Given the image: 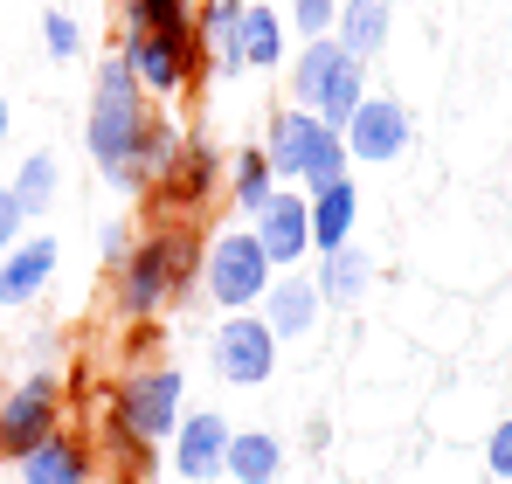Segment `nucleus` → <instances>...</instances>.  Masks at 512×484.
<instances>
[{
  "mask_svg": "<svg viewBox=\"0 0 512 484\" xmlns=\"http://www.w3.org/2000/svg\"><path fill=\"white\" fill-rule=\"evenodd\" d=\"M146 125H153V104H146V83L132 77V63L111 49L97 63V83H90V118H84V146L104 187L111 194H146V166H139V146H146Z\"/></svg>",
  "mask_w": 512,
  "mask_h": 484,
  "instance_id": "obj_1",
  "label": "nucleus"
},
{
  "mask_svg": "<svg viewBox=\"0 0 512 484\" xmlns=\"http://www.w3.org/2000/svg\"><path fill=\"white\" fill-rule=\"evenodd\" d=\"M187 284H201V249H194V236L187 229H153L146 242H132V256L118 263V284H111L118 319L153 325Z\"/></svg>",
  "mask_w": 512,
  "mask_h": 484,
  "instance_id": "obj_2",
  "label": "nucleus"
},
{
  "mask_svg": "<svg viewBox=\"0 0 512 484\" xmlns=\"http://www.w3.org/2000/svg\"><path fill=\"white\" fill-rule=\"evenodd\" d=\"M263 153H270V173L277 180H291V187H326V180H340L353 153H346V132L340 125H326L319 111H305V104H284L277 118H270V139H263Z\"/></svg>",
  "mask_w": 512,
  "mask_h": 484,
  "instance_id": "obj_3",
  "label": "nucleus"
},
{
  "mask_svg": "<svg viewBox=\"0 0 512 484\" xmlns=\"http://www.w3.org/2000/svg\"><path fill=\"white\" fill-rule=\"evenodd\" d=\"M360 97H367V56L340 49V35H312L291 63V104L319 111L326 125H346Z\"/></svg>",
  "mask_w": 512,
  "mask_h": 484,
  "instance_id": "obj_4",
  "label": "nucleus"
},
{
  "mask_svg": "<svg viewBox=\"0 0 512 484\" xmlns=\"http://www.w3.org/2000/svg\"><path fill=\"white\" fill-rule=\"evenodd\" d=\"M270 277H277V263L263 256L250 222L243 229H222V236L201 249V291H208L215 312H256L263 291H270Z\"/></svg>",
  "mask_w": 512,
  "mask_h": 484,
  "instance_id": "obj_5",
  "label": "nucleus"
},
{
  "mask_svg": "<svg viewBox=\"0 0 512 484\" xmlns=\"http://www.w3.org/2000/svg\"><path fill=\"white\" fill-rule=\"evenodd\" d=\"M111 429L132 450H153L180 429V367H132L111 395Z\"/></svg>",
  "mask_w": 512,
  "mask_h": 484,
  "instance_id": "obj_6",
  "label": "nucleus"
},
{
  "mask_svg": "<svg viewBox=\"0 0 512 484\" xmlns=\"http://www.w3.org/2000/svg\"><path fill=\"white\" fill-rule=\"evenodd\" d=\"M118 56L132 63V77L146 83V97H180L187 83L201 77V35H194V21H180V28H125V42H118Z\"/></svg>",
  "mask_w": 512,
  "mask_h": 484,
  "instance_id": "obj_7",
  "label": "nucleus"
},
{
  "mask_svg": "<svg viewBox=\"0 0 512 484\" xmlns=\"http://www.w3.org/2000/svg\"><path fill=\"white\" fill-rule=\"evenodd\" d=\"M208 360L229 388H263L277 374V332L263 325V312H222V325L208 332Z\"/></svg>",
  "mask_w": 512,
  "mask_h": 484,
  "instance_id": "obj_8",
  "label": "nucleus"
},
{
  "mask_svg": "<svg viewBox=\"0 0 512 484\" xmlns=\"http://www.w3.org/2000/svg\"><path fill=\"white\" fill-rule=\"evenodd\" d=\"M49 429H63V381L56 374H21L14 388H0V457L35 450Z\"/></svg>",
  "mask_w": 512,
  "mask_h": 484,
  "instance_id": "obj_9",
  "label": "nucleus"
},
{
  "mask_svg": "<svg viewBox=\"0 0 512 484\" xmlns=\"http://www.w3.org/2000/svg\"><path fill=\"white\" fill-rule=\"evenodd\" d=\"M340 132H346V153L367 160V166H388V160H402V153L416 146L409 104H402V97H381V90H367V97L353 104V118H346Z\"/></svg>",
  "mask_w": 512,
  "mask_h": 484,
  "instance_id": "obj_10",
  "label": "nucleus"
},
{
  "mask_svg": "<svg viewBox=\"0 0 512 484\" xmlns=\"http://www.w3.org/2000/svg\"><path fill=\"white\" fill-rule=\"evenodd\" d=\"M256 242L277 270H298L312 256V208H305V187H270V201L250 215Z\"/></svg>",
  "mask_w": 512,
  "mask_h": 484,
  "instance_id": "obj_11",
  "label": "nucleus"
},
{
  "mask_svg": "<svg viewBox=\"0 0 512 484\" xmlns=\"http://www.w3.org/2000/svg\"><path fill=\"white\" fill-rule=\"evenodd\" d=\"M256 312H263V325L277 332V346H298V339H312V332H319L326 298H319V284H312L305 270H277Z\"/></svg>",
  "mask_w": 512,
  "mask_h": 484,
  "instance_id": "obj_12",
  "label": "nucleus"
},
{
  "mask_svg": "<svg viewBox=\"0 0 512 484\" xmlns=\"http://www.w3.org/2000/svg\"><path fill=\"white\" fill-rule=\"evenodd\" d=\"M56 263H63V242L56 236H21L14 249H0V305H7V312L35 305V298L49 291Z\"/></svg>",
  "mask_w": 512,
  "mask_h": 484,
  "instance_id": "obj_13",
  "label": "nucleus"
},
{
  "mask_svg": "<svg viewBox=\"0 0 512 484\" xmlns=\"http://www.w3.org/2000/svg\"><path fill=\"white\" fill-rule=\"evenodd\" d=\"M167 443H173V478L215 484V478H222V450H229V415L201 408V415H187V422L173 429Z\"/></svg>",
  "mask_w": 512,
  "mask_h": 484,
  "instance_id": "obj_14",
  "label": "nucleus"
},
{
  "mask_svg": "<svg viewBox=\"0 0 512 484\" xmlns=\"http://www.w3.org/2000/svg\"><path fill=\"white\" fill-rule=\"evenodd\" d=\"M21 484H90V443L70 436V429H49L35 450L14 457Z\"/></svg>",
  "mask_w": 512,
  "mask_h": 484,
  "instance_id": "obj_15",
  "label": "nucleus"
},
{
  "mask_svg": "<svg viewBox=\"0 0 512 484\" xmlns=\"http://www.w3.org/2000/svg\"><path fill=\"white\" fill-rule=\"evenodd\" d=\"M312 284H319V298H326L333 312H353V305L367 298V284H374V256H367L360 242H340V249L319 256Z\"/></svg>",
  "mask_w": 512,
  "mask_h": 484,
  "instance_id": "obj_16",
  "label": "nucleus"
},
{
  "mask_svg": "<svg viewBox=\"0 0 512 484\" xmlns=\"http://www.w3.org/2000/svg\"><path fill=\"white\" fill-rule=\"evenodd\" d=\"M215 180H222V153H215L208 139H180L173 166L160 173V194H167L173 208H194V201L215 194Z\"/></svg>",
  "mask_w": 512,
  "mask_h": 484,
  "instance_id": "obj_17",
  "label": "nucleus"
},
{
  "mask_svg": "<svg viewBox=\"0 0 512 484\" xmlns=\"http://www.w3.org/2000/svg\"><path fill=\"white\" fill-rule=\"evenodd\" d=\"M222 478H236V484H277V478H284V436H270V429H229Z\"/></svg>",
  "mask_w": 512,
  "mask_h": 484,
  "instance_id": "obj_18",
  "label": "nucleus"
},
{
  "mask_svg": "<svg viewBox=\"0 0 512 484\" xmlns=\"http://www.w3.org/2000/svg\"><path fill=\"white\" fill-rule=\"evenodd\" d=\"M305 208H312V256H326V249H340L353 242V215H360V194H353V180H326V187H312L305 194Z\"/></svg>",
  "mask_w": 512,
  "mask_h": 484,
  "instance_id": "obj_19",
  "label": "nucleus"
},
{
  "mask_svg": "<svg viewBox=\"0 0 512 484\" xmlns=\"http://www.w3.org/2000/svg\"><path fill=\"white\" fill-rule=\"evenodd\" d=\"M388 28H395V0H340V21H333L340 49L381 56V49H388Z\"/></svg>",
  "mask_w": 512,
  "mask_h": 484,
  "instance_id": "obj_20",
  "label": "nucleus"
},
{
  "mask_svg": "<svg viewBox=\"0 0 512 484\" xmlns=\"http://www.w3.org/2000/svg\"><path fill=\"white\" fill-rule=\"evenodd\" d=\"M236 49H243V70H277V63H284V14L263 7V0H243Z\"/></svg>",
  "mask_w": 512,
  "mask_h": 484,
  "instance_id": "obj_21",
  "label": "nucleus"
},
{
  "mask_svg": "<svg viewBox=\"0 0 512 484\" xmlns=\"http://www.w3.org/2000/svg\"><path fill=\"white\" fill-rule=\"evenodd\" d=\"M236 21H243V0H201V14H194V35H201V49H208L222 70H243Z\"/></svg>",
  "mask_w": 512,
  "mask_h": 484,
  "instance_id": "obj_22",
  "label": "nucleus"
},
{
  "mask_svg": "<svg viewBox=\"0 0 512 484\" xmlns=\"http://www.w3.org/2000/svg\"><path fill=\"white\" fill-rule=\"evenodd\" d=\"M270 187H277L270 153H263V146H243V153L229 160V194H236V208H243V215H256V208L270 201Z\"/></svg>",
  "mask_w": 512,
  "mask_h": 484,
  "instance_id": "obj_23",
  "label": "nucleus"
},
{
  "mask_svg": "<svg viewBox=\"0 0 512 484\" xmlns=\"http://www.w3.org/2000/svg\"><path fill=\"white\" fill-rule=\"evenodd\" d=\"M7 187L21 194V208H28V215H49V208H56V187H63V166H56V153H28L21 173H14Z\"/></svg>",
  "mask_w": 512,
  "mask_h": 484,
  "instance_id": "obj_24",
  "label": "nucleus"
},
{
  "mask_svg": "<svg viewBox=\"0 0 512 484\" xmlns=\"http://www.w3.org/2000/svg\"><path fill=\"white\" fill-rule=\"evenodd\" d=\"M173 153H180V132H173L167 118H153V125H146V146H139V166H146V187H160V173L173 166Z\"/></svg>",
  "mask_w": 512,
  "mask_h": 484,
  "instance_id": "obj_25",
  "label": "nucleus"
},
{
  "mask_svg": "<svg viewBox=\"0 0 512 484\" xmlns=\"http://www.w3.org/2000/svg\"><path fill=\"white\" fill-rule=\"evenodd\" d=\"M42 49H49L56 63H77V49H84V28H77V14L49 7V14H42Z\"/></svg>",
  "mask_w": 512,
  "mask_h": 484,
  "instance_id": "obj_26",
  "label": "nucleus"
},
{
  "mask_svg": "<svg viewBox=\"0 0 512 484\" xmlns=\"http://www.w3.org/2000/svg\"><path fill=\"white\" fill-rule=\"evenodd\" d=\"M284 21L312 42V35H333V21H340V0H284Z\"/></svg>",
  "mask_w": 512,
  "mask_h": 484,
  "instance_id": "obj_27",
  "label": "nucleus"
},
{
  "mask_svg": "<svg viewBox=\"0 0 512 484\" xmlns=\"http://www.w3.org/2000/svg\"><path fill=\"white\" fill-rule=\"evenodd\" d=\"M194 21L187 0H125V28H180Z\"/></svg>",
  "mask_w": 512,
  "mask_h": 484,
  "instance_id": "obj_28",
  "label": "nucleus"
},
{
  "mask_svg": "<svg viewBox=\"0 0 512 484\" xmlns=\"http://www.w3.org/2000/svg\"><path fill=\"white\" fill-rule=\"evenodd\" d=\"M485 471H492L499 484H512V415L492 422V436H485Z\"/></svg>",
  "mask_w": 512,
  "mask_h": 484,
  "instance_id": "obj_29",
  "label": "nucleus"
},
{
  "mask_svg": "<svg viewBox=\"0 0 512 484\" xmlns=\"http://www.w3.org/2000/svg\"><path fill=\"white\" fill-rule=\"evenodd\" d=\"M21 229H28V208H21V194H14V187H0V249H14Z\"/></svg>",
  "mask_w": 512,
  "mask_h": 484,
  "instance_id": "obj_30",
  "label": "nucleus"
},
{
  "mask_svg": "<svg viewBox=\"0 0 512 484\" xmlns=\"http://www.w3.org/2000/svg\"><path fill=\"white\" fill-rule=\"evenodd\" d=\"M97 249H104V263L118 270V263L132 256V229H125V222H104V236H97Z\"/></svg>",
  "mask_w": 512,
  "mask_h": 484,
  "instance_id": "obj_31",
  "label": "nucleus"
},
{
  "mask_svg": "<svg viewBox=\"0 0 512 484\" xmlns=\"http://www.w3.org/2000/svg\"><path fill=\"white\" fill-rule=\"evenodd\" d=\"M7 125H14V111H7V97H0V146H7Z\"/></svg>",
  "mask_w": 512,
  "mask_h": 484,
  "instance_id": "obj_32",
  "label": "nucleus"
}]
</instances>
